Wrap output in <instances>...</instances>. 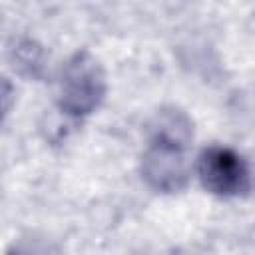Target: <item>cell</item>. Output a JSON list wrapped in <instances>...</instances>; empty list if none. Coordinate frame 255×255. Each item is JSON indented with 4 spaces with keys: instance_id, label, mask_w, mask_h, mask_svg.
Instances as JSON below:
<instances>
[{
    "instance_id": "obj_1",
    "label": "cell",
    "mask_w": 255,
    "mask_h": 255,
    "mask_svg": "<svg viewBox=\"0 0 255 255\" xmlns=\"http://www.w3.org/2000/svg\"><path fill=\"white\" fill-rule=\"evenodd\" d=\"M187 141L189 122L179 112L157 116V126L141 159V175L153 189L173 193L185 187L189 177Z\"/></svg>"
},
{
    "instance_id": "obj_2",
    "label": "cell",
    "mask_w": 255,
    "mask_h": 255,
    "mask_svg": "<svg viewBox=\"0 0 255 255\" xmlns=\"http://www.w3.org/2000/svg\"><path fill=\"white\" fill-rule=\"evenodd\" d=\"M106 94L104 70L88 52L74 54L62 68L60 108L70 116H86L94 112Z\"/></svg>"
},
{
    "instance_id": "obj_3",
    "label": "cell",
    "mask_w": 255,
    "mask_h": 255,
    "mask_svg": "<svg viewBox=\"0 0 255 255\" xmlns=\"http://www.w3.org/2000/svg\"><path fill=\"white\" fill-rule=\"evenodd\" d=\"M197 177L209 193L219 197L239 195L249 185V171L241 155L221 145L205 147L199 153Z\"/></svg>"
}]
</instances>
